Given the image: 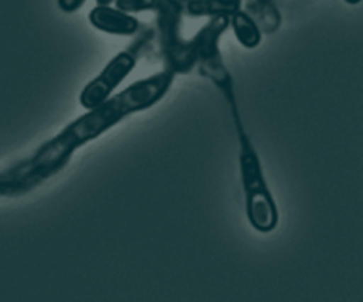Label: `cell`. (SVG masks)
I'll use <instances>...</instances> for the list:
<instances>
[{
	"instance_id": "obj_8",
	"label": "cell",
	"mask_w": 363,
	"mask_h": 302,
	"mask_svg": "<svg viewBox=\"0 0 363 302\" xmlns=\"http://www.w3.org/2000/svg\"><path fill=\"white\" fill-rule=\"evenodd\" d=\"M230 26L233 27L237 41L245 48H255L262 40L261 27L244 10H240L230 17Z\"/></svg>"
},
{
	"instance_id": "obj_12",
	"label": "cell",
	"mask_w": 363,
	"mask_h": 302,
	"mask_svg": "<svg viewBox=\"0 0 363 302\" xmlns=\"http://www.w3.org/2000/svg\"><path fill=\"white\" fill-rule=\"evenodd\" d=\"M112 1H115V0H96V4H101V6H109Z\"/></svg>"
},
{
	"instance_id": "obj_13",
	"label": "cell",
	"mask_w": 363,
	"mask_h": 302,
	"mask_svg": "<svg viewBox=\"0 0 363 302\" xmlns=\"http://www.w3.org/2000/svg\"><path fill=\"white\" fill-rule=\"evenodd\" d=\"M184 1H186V3H189V1H190V0H184Z\"/></svg>"
},
{
	"instance_id": "obj_7",
	"label": "cell",
	"mask_w": 363,
	"mask_h": 302,
	"mask_svg": "<svg viewBox=\"0 0 363 302\" xmlns=\"http://www.w3.org/2000/svg\"><path fill=\"white\" fill-rule=\"evenodd\" d=\"M244 0H190L186 13L191 17H231L241 10Z\"/></svg>"
},
{
	"instance_id": "obj_11",
	"label": "cell",
	"mask_w": 363,
	"mask_h": 302,
	"mask_svg": "<svg viewBox=\"0 0 363 302\" xmlns=\"http://www.w3.org/2000/svg\"><path fill=\"white\" fill-rule=\"evenodd\" d=\"M85 0H57L58 9L64 13H74L82 7Z\"/></svg>"
},
{
	"instance_id": "obj_1",
	"label": "cell",
	"mask_w": 363,
	"mask_h": 302,
	"mask_svg": "<svg viewBox=\"0 0 363 302\" xmlns=\"http://www.w3.org/2000/svg\"><path fill=\"white\" fill-rule=\"evenodd\" d=\"M174 77L176 74L163 68L132 82L98 106L85 109V113L40 145L33 155L10 166L11 174L26 187L27 193L35 190L64 170L79 147L98 139L126 116L155 106L167 95Z\"/></svg>"
},
{
	"instance_id": "obj_6",
	"label": "cell",
	"mask_w": 363,
	"mask_h": 302,
	"mask_svg": "<svg viewBox=\"0 0 363 302\" xmlns=\"http://www.w3.org/2000/svg\"><path fill=\"white\" fill-rule=\"evenodd\" d=\"M88 20L94 28L112 35H136L142 28L136 17L111 6L96 4L89 11Z\"/></svg>"
},
{
	"instance_id": "obj_5",
	"label": "cell",
	"mask_w": 363,
	"mask_h": 302,
	"mask_svg": "<svg viewBox=\"0 0 363 302\" xmlns=\"http://www.w3.org/2000/svg\"><path fill=\"white\" fill-rule=\"evenodd\" d=\"M155 38V28H140L132 43L125 50L112 57L102 68V71L82 88L78 96L79 105L84 109H91L112 96L113 91L135 69L139 60L150 51Z\"/></svg>"
},
{
	"instance_id": "obj_10",
	"label": "cell",
	"mask_w": 363,
	"mask_h": 302,
	"mask_svg": "<svg viewBox=\"0 0 363 302\" xmlns=\"http://www.w3.org/2000/svg\"><path fill=\"white\" fill-rule=\"evenodd\" d=\"M116 9L125 13H140L155 10L156 0H115Z\"/></svg>"
},
{
	"instance_id": "obj_3",
	"label": "cell",
	"mask_w": 363,
	"mask_h": 302,
	"mask_svg": "<svg viewBox=\"0 0 363 302\" xmlns=\"http://www.w3.org/2000/svg\"><path fill=\"white\" fill-rule=\"evenodd\" d=\"M230 27V17L218 16L211 17L208 21L194 34L196 35V68L199 74L207 78L221 94L225 104L230 108V113L234 122V128H242V119L238 109V101L235 95V85L231 72L228 71L221 50L220 38Z\"/></svg>"
},
{
	"instance_id": "obj_4",
	"label": "cell",
	"mask_w": 363,
	"mask_h": 302,
	"mask_svg": "<svg viewBox=\"0 0 363 302\" xmlns=\"http://www.w3.org/2000/svg\"><path fill=\"white\" fill-rule=\"evenodd\" d=\"M184 0H156V38L163 68L173 74H190L196 68V35L182 37V17L186 13Z\"/></svg>"
},
{
	"instance_id": "obj_2",
	"label": "cell",
	"mask_w": 363,
	"mask_h": 302,
	"mask_svg": "<svg viewBox=\"0 0 363 302\" xmlns=\"http://www.w3.org/2000/svg\"><path fill=\"white\" fill-rule=\"evenodd\" d=\"M238 139V169L244 191L245 216L250 225L261 233L274 231L279 223V211L264 174L261 157L244 126L235 129Z\"/></svg>"
},
{
	"instance_id": "obj_9",
	"label": "cell",
	"mask_w": 363,
	"mask_h": 302,
	"mask_svg": "<svg viewBox=\"0 0 363 302\" xmlns=\"http://www.w3.org/2000/svg\"><path fill=\"white\" fill-rule=\"evenodd\" d=\"M24 194H27L24 186L14 179L9 167L0 170V197H18Z\"/></svg>"
}]
</instances>
